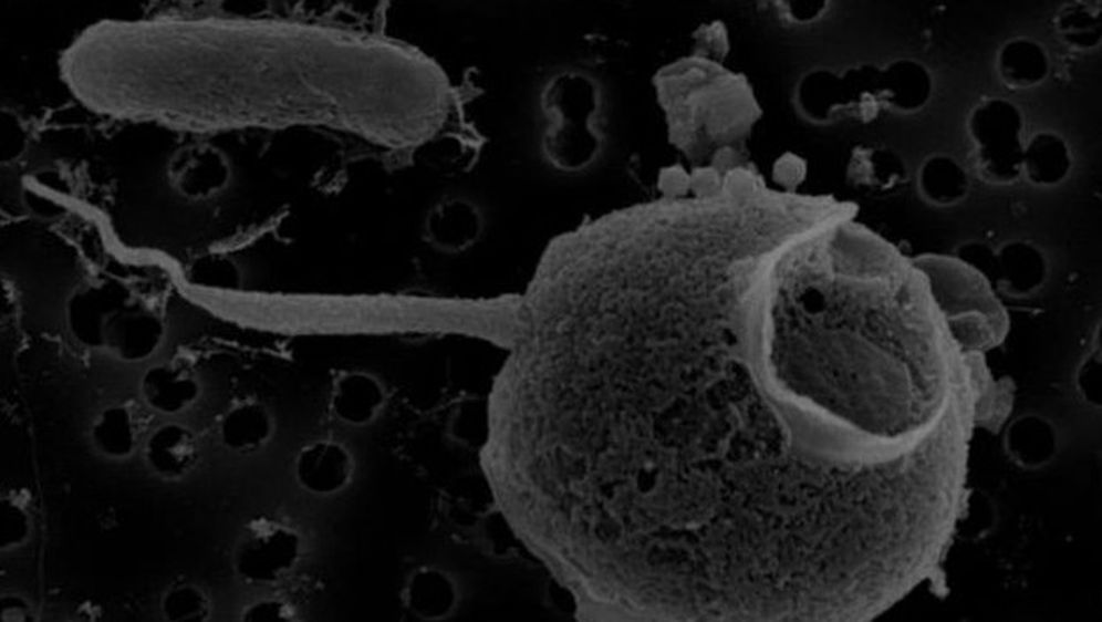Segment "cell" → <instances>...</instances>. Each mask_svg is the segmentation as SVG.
Segmentation results:
<instances>
[{
    "label": "cell",
    "mask_w": 1102,
    "mask_h": 622,
    "mask_svg": "<svg viewBox=\"0 0 1102 622\" xmlns=\"http://www.w3.org/2000/svg\"><path fill=\"white\" fill-rule=\"evenodd\" d=\"M913 261L926 274L963 351L984 352L1004 340L1009 326L1007 312L980 271L960 259L940 255H922Z\"/></svg>",
    "instance_id": "6da1fadb"
},
{
    "label": "cell",
    "mask_w": 1102,
    "mask_h": 622,
    "mask_svg": "<svg viewBox=\"0 0 1102 622\" xmlns=\"http://www.w3.org/2000/svg\"><path fill=\"white\" fill-rule=\"evenodd\" d=\"M967 129L979 176L995 185L1013 183L1022 173L1023 120L1011 102L991 97L970 113Z\"/></svg>",
    "instance_id": "7a4b0ae2"
},
{
    "label": "cell",
    "mask_w": 1102,
    "mask_h": 622,
    "mask_svg": "<svg viewBox=\"0 0 1102 622\" xmlns=\"http://www.w3.org/2000/svg\"><path fill=\"white\" fill-rule=\"evenodd\" d=\"M301 538L284 522L258 516L243 526L236 542L232 564L237 574L252 584H272L297 566Z\"/></svg>",
    "instance_id": "3957f363"
},
{
    "label": "cell",
    "mask_w": 1102,
    "mask_h": 622,
    "mask_svg": "<svg viewBox=\"0 0 1102 622\" xmlns=\"http://www.w3.org/2000/svg\"><path fill=\"white\" fill-rule=\"evenodd\" d=\"M482 227V216L474 204L459 197H446L427 211L423 237L437 251L459 253L478 241Z\"/></svg>",
    "instance_id": "277c9868"
},
{
    "label": "cell",
    "mask_w": 1102,
    "mask_h": 622,
    "mask_svg": "<svg viewBox=\"0 0 1102 622\" xmlns=\"http://www.w3.org/2000/svg\"><path fill=\"white\" fill-rule=\"evenodd\" d=\"M163 336L164 325L156 313L122 303L106 321L103 346L121 360L138 362L156 351Z\"/></svg>",
    "instance_id": "5b68a950"
},
{
    "label": "cell",
    "mask_w": 1102,
    "mask_h": 622,
    "mask_svg": "<svg viewBox=\"0 0 1102 622\" xmlns=\"http://www.w3.org/2000/svg\"><path fill=\"white\" fill-rule=\"evenodd\" d=\"M386 401L380 379L364 370H347L333 381L329 410L343 424L364 426L382 412Z\"/></svg>",
    "instance_id": "8992f818"
},
{
    "label": "cell",
    "mask_w": 1102,
    "mask_h": 622,
    "mask_svg": "<svg viewBox=\"0 0 1102 622\" xmlns=\"http://www.w3.org/2000/svg\"><path fill=\"white\" fill-rule=\"evenodd\" d=\"M349 450L332 440H316L302 447L294 462V475L305 490L331 495L343 489L353 474Z\"/></svg>",
    "instance_id": "52a82bcc"
},
{
    "label": "cell",
    "mask_w": 1102,
    "mask_h": 622,
    "mask_svg": "<svg viewBox=\"0 0 1102 622\" xmlns=\"http://www.w3.org/2000/svg\"><path fill=\"white\" fill-rule=\"evenodd\" d=\"M144 453L148 466L169 480L190 474L200 456L195 434L180 424H166L155 429L145 443Z\"/></svg>",
    "instance_id": "ba28073f"
},
{
    "label": "cell",
    "mask_w": 1102,
    "mask_h": 622,
    "mask_svg": "<svg viewBox=\"0 0 1102 622\" xmlns=\"http://www.w3.org/2000/svg\"><path fill=\"white\" fill-rule=\"evenodd\" d=\"M146 428V418L138 408L118 404L98 414L91 427V439L102 454L121 459L139 447Z\"/></svg>",
    "instance_id": "9c48e42d"
},
{
    "label": "cell",
    "mask_w": 1102,
    "mask_h": 622,
    "mask_svg": "<svg viewBox=\"0 0 1102 622\" xmlns=\"http://www.w3.org/2000/svg\"><path fill=\"white\" fill-rule=\"evenodd\" d=\"M122 303L119 293L106 286H90L76 291L66 308L71 332L86 346H103L106 321Z\"/></svg>",
    "instance_id": "30bf717a"
},
{
    "label": "cell",
    "mask_w": 1102,
    "mask_h": 622,
    "mask_svg": "<svg viewBox=\"0 0 1102 622\" xmlns=\"http://www.w3.org/2000/svg\"><path fill=\"white\" fill-rule=\"evenodd\" d=\"M142 395L148 406L165 414L190 407L199 396L195 375L184 367L158 364L149 367L141 381Z\"/></svg>",
    "instance_id": "8fae6325"
},
{
    "label": "cell",
    "mask_w": 1102,
    "mask_h": 622,
    "mask_svg": "<svg viewBox=\"0 0 1102 622\" xmlns=\"http://www.w3.org/2000/svg\"><path fill=\"white\" fill-rule=\"evenodd\" d=\"M883 104L909 114L922 110L931 99L933 80L922 63L901 59L881 71Z\"/></svg>",
    "instance_id": "7c38bea8"
},
{
    "label": "cell",
    "mask_w": 1102,
    "mask_h": 622,
    "mask_svg": "<svg viewBox=\"0 0 1102 622\" xmlns=\"http://www.w3.org/2000/svg\"><path fill=\"white\" fill-rule=\"evenodd\" d=\"M273 427L272 414L263 403L245 400L223 415L220 437L229 449L239 454H249L269 442Z\"/></svg>",
    "instance_id": "4fadbf2b"
},
{
    "label": "cell",
    "mask_w": 1102,
    "mask_h": 622,
    "mask_svg": "<svg viewBox=\"0 0 1102 622\" xmlns=\"http://www.w3.org/2000/svg\"><path fill=\"white\" fill-rule=\"evenodd\" d=\"M997 71L1001 82L1011 90H1027L1039 85L1049 73L1046 50L1036 41L1016 38L1007 42L997 56Z\"/></svg>",
    "instance_id": "5bb4252c"
},
{
    "label": "cell",
    "mask_w": 1102,
    "mask_h": 622,
    "mask_svg": "<svg viewBox=\"0 0 1102 622\" xmlns=\"http://www.w3.org/2000/svg\"><path fill=\"white\" fill-rule=\"evenodd\" d=\"M1071 165L1065 142L1054 133H1037L1023 147L1022 172L1036 185L1059 184L1067 177Z\"/></svg>",
    "instance_id": "9a60e30c"
},
{
    "label": "cell",
    "mask_w": 1102,
    "mask_h": 622,
    "mask_svg": "<svg viewBox=\"0 0 1102 622\" xmlns=\"http://www.w3.org/2000/svg\"><path fill=\"white\" fill-rule=\"evenodd\" d=\"M918 184L923 195L938 205H949L961 199L968 190V176L952 157L934 155L921 166Z\"/></svg>",
    "instance_id": "2e32d148"
},
{
    "label": "cell",
    "mask_w": 1102,
    "mask_h": 622,
    "mask_svg": "<svg viewBox=\"0 0 1102 622\" xmlns=\"http://www.w3.org/2000/svg\"><path fill=\"white\" fill-rule=\"evenodd\" d=\"M852 178L860 185L880 190L901 186L907 178L902 158L887 148L867 147L855 152Z\"/></svg>",
    "instance_id": "e0dca14e"
},
{
    "label": "cell",
    "mask_w": 1102,
    "mask_h": 622,
    "mask_svg": "<svg viewBox=\"0 0 1102 622\" xmlns=\"http://www.w3.org/2000/svg\"><path fill=\"white\" fill-rule=\"evenodd\" d=\"M1057 30L1063 40L1078 49H1091L1101 41V10L1074 2L1064 6L1057 15Z\"/></svg>",
    "instance_id": "ac0fdd59"
},
{
    "label": "cell",
    "mask_w": 1102,
    "mask_h": 622,
    "mask_svg": "<svg viewBox=\"0 0 1102 622\" xmlns=\"http://www.w3.org/2000/svg\"><path fill=\"white\" fill-rule=\"evenodd\" d=\"M162 610L170 621H204L210 613V604L200 588L180 582L165 593Z\"/></svg>",
    "instance_id": "d6986e66"
},
{
    "label": "cell",
    "mask_w": 1102,
    "mask_h": 622,
    "mask_svg": "<svg viewBox=\"0 0 1102 622\" xmlns=\"http://www.w3.org/2000/svg\"><path fill=\"white\" fill-rule=\"evenodd\" d=\"M191 280L198 286L216 289H235L240 286L238 266L223 257L206 258L193 267Z\"/></svg>",
    "instance_id": "ffe728a7"
},
{
    "label": "cell",
    "mask_w": 1102,
    "mask_h": 622,
    "mask_svg": "<svg viewBox=\"0 0 1102 622\" xmlns=\"http://www.w3.org/2000/svg\"><path fill=\"white\" fill-rule=\"evenodd\" d=\"M438 579L435 574L424 571L415 574L407 588V602L410 608L420 614L434 612L438 607L440 592Z\"/></svg>",
    "instance_id": "44dd1931"
},
{
    "label": "cell",
    "mask_w": 1102,
    "mask_h": 622,
    "mask_svg": "<svg viewBox=\"0 0 1102 622\" xmlns=\"http://www.w3.org/2000/svg\"><path fill=\"white\" fill-rule=\"evenodd\" d=\"M807 163L799 155L786 152L772 165L773 180L786 189H794L805 179Z\"/></svg>",
    "instance_id": "7402d4cb"
},
{
    "label": "cell",
    "mask_w": 1102,
    "mask_h": 622,
    "mask_svg": "<svg viewBox=\"0 0 1102 622\" xmlns=\"http://www.w3.org/2000/svg\"><path fill=\"white\" fill-rule=\"evenodd\" d=\"M293 612L282 601L268 599L249 605L242 613L243 621L292 620Z\"/></svg>",
    "instance_id": "603a6c76"
},
{
    "label": "cell",
    "mask_w": 1102,
    "mask_h": 622,
    "mask_svg": "<svg viewBox=\"0 0 1102 622\" xmlns=\"http://www.w3.org/2000/svg\"><path fill=\"white\" fill-rule=\"evenodd\" d=\"M658 187L666 199H676L690 190V174L679 165L663 169L659 174Z\"/></svg>",
    "instance_id": "cb8c5ba5"
},
{
    "label": "cell",
    "mask_w": 1102,
    "mask_h": 622,
    "mask_svg": "<svg viewBox=\"0 0 1102 622\" xmlns=\"http://www.w3.org/2000/svg\"><path fill=\"white\" fill-rule=\"evenodd\" d=\"M722 187L720 172L714 166L696 167L690 173V190L700 198H708L719 193Z\"/></svg>",
    "instance_id": "d4e9b609"
},
{
    "label": "cell",
    "mask_w": 1102,
    "mask_h": 622,
    "mask_svg": "<svg viewBox=\"0 0 1102 622\" xmlns=\"http://www.w3.org/2000/svg\"><path fill=\"white\" fill-rule=\"evenodd\" d=\"M722 188L734 197L745 198L755 191L756 177L744 167H732L722 177Z\"/></svg>",
    "instance_id": "484cf974"
}]
</instances>
